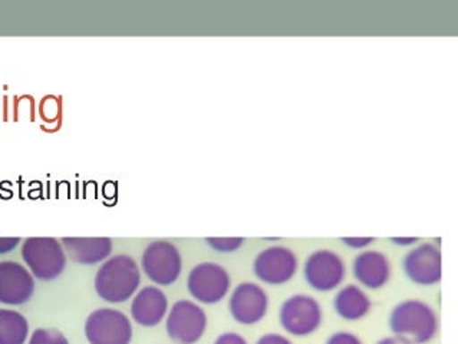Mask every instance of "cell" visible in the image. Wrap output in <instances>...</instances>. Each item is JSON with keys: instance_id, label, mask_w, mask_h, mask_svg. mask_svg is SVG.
I'll return each mask as SVG.
<instances>
[{"instance_id": "1", "label": "cell", "mask_w": 458, "mask_h": 344, "mask_svg": "<svg viewBox=\"0 0 458 344\" xmlns=\"http://www.w3.org/2000/svg\"><path fill=\"white\" fill-rule=\"evenodd\" d=\"M94 286L106 303H125L134 298L141 286V270L131 256L118 254L104 261L95 275Z\"/></svg>"}, {"instance_id": "2", "label": "cell", "mask_w": 458, "mask_h": 344, "mask_svg": "<svg viewBox=\"0 0 458 344\" xmlns=\"http://www.w3.org/2000/svg\"><path fill=\"white\" fill-rule=\"evenodd\" d=\"M388 326L393 336L401 337L411 344H427L436 339L440 323L436 310L428 303L408 298L393 308Z\"/></svg>"}, {"instance_id": "3", "label": "cell", "mask_w": 458, "mask_h": 344, "mask_svg": "<svg viewBox=\"0 0 458 344\" xmlns=\"http://www.w3.org/2000/svg\"><path fill=\"white\" fill-rule=\"evenodd\" d=\"M21 253L33 277L42 281L58 279L65 270V250L55 237H30L23 241Z\"/></svg>"}, {"instance_id": "4", "label": "cell", "mask_w": 458, "mask_h": 344, "mask_svg": "<svg viewBox=\"0 0 458 344\" xmlns=\"http://www.w3.org/2000/svg\"><path fill=\"white\" fill-rule=\"evenodd\" d=\"M279 323L291 336H312L324 323V308L310 294H293L280 305Z\"/></svg>"}, {"instance_id": "5", "label": "cell", "mask_w": 458, "mask_h": 344, "mask_svg": "<svg viewBox=\"0 0 458 344\" xmlns=\"http://www.w3.org/2000/svg\"><path fill=\"white\" fill-rule=\"evenodd\" d=\"M141 268L147 279L156 286H173L182 275V253L175 244L165 239H156L142 253Z\"/></svg>"}, {"instance_id": "6", "label": "cell", "mask_w": 458, "mask_h": 344, "mask_svg": "<svg viewBox=\"0 0 458 344\" xmlns=\"http://www.w3.org/2000/svg\"><path fill=\"white\" fill-rule=\"evenodd\" d=\"M208 315L199 303L191 300L175 301L168 308L165 331L175 344H196L208 330Z\"/></svg>"}, {"instance_id": "7", "label": "cell", "mask_w": 458, "mask_h": 344, "mask_svg": "<svg viewBox=\"0 0 458 344\" xmlns=\"http://www.w3.org/2000/svg\"><path fill=\"white\" fill-rule=\"evenodd\" d=\"M232 277L222 264L204 261L194 265L187 277L190 296L201 305H217L229 294Z\"/></svg>"}, {"instance_id": "8", "label": "cell", "mask_w": 458, "mask_h": 344, "mask_svg": "<svg viewBox=\"0 0 458 344\" xmlns=\"http://www.w3.org/2000/svg\"><path fill=\"white\" fill-rule=\"evenodd\" d=\"M303 277L308 286L318 293L338 290L346 279L345 260L336 251H313L303 264Z\"/></svg>"}, {"instance_id": "9", "label": "cell", "mask_w": 458, "mask_h": 344, "mask_svg": "<svg viewBox=\"0 0 458 344\" xmlns=\"http://www.w3.org/2000/svg\"><path fill=\"white\" fill-rule=\"evenodd\" d=\"M132 334L131 320L117 308H98L85 322V336L89 344H130Z\"/></svg>"}, {"instance_id": "10", "label": "cell", "mask_w": 458, "mask_h": 344, "mask_svg": "<svg viewBox=\"0 0 458 344\" xmlns=\"http://www.w3.org/2000/svg\"><path fill=\"white\" fill-rule=\"evenodd\" d=\"M299 270L295 251L284 246H270L256 256L253 273L256 279L267 286H284L289 283Z\"/></svg>"}, {"instance_id": "11", "label": "cell", "mask_w": 458, "mask_h": 344, "mask_svg": "<svg viewBox=\"0 0 458 344\" xmlns=\"http://www.w3.org/2000/svg\"><path fill=\"white\" fill-rule=\"evenodd\" d=\"M403 270L407 279L417 286H437L443 279L440 248L433 243L414 246L403 258Z\"/></svg>"}, {"instance_id": "12", "label": "cell", "mask_w": 458, "mask_h": 344, "mask_svg": "<svg viewBox=\"0 0 458 344\" xmlns=\"http://www.w3.org/2000/svg\"><path fill=\"white\" fill-rule=\"evenodd\" d=\"M229 312L242 326H255L269 312V296L262 286L251 281L237 284L230 294Z\"/></svg>"}, {"instance_id": "13", "label": "cell", "mask_w": 458, "mask_h": 344, "mask_svg": "<svg viewBox=\"0 0 458 344\" xmlns=\"http://www.w3.org/2000/svg\"><path fill=\"white\" fill-rule=\"evenodd\" d=\"M35 293L32 273L16 261H0V303L22 306Z\"/></svg>"}, {"instance_id": "14", "label": "cell", "mask_w": 458, "mask_h": 344, "mask_svg": "<svg viewBox=\"0 0 458 344\" xmlns=\"http://www.w3.org/2000/svg\"><path fill=\"white\" fill-rule=\"evenodd\" d=\"M352 274L362 289L381 290L391 280L393 265L382 251L364 250L353 258Z\"/></svg>"}, {"instance_id": "15", "label": "cell", "mask_w": 458, "mask_h": 344, "mask_svg": "<svg viewBox=\"0 0 458 344\" xmlns=\"http://www.w3.org/2000/svg\"><path fill=\"white\" fill-rule=\"evenodd\" d=\"M168 298L160 287L146 286L135 293L131 301V317L142 327H156L168 313Z\"/></svg>"}, {"instance_id": "16", "label": "cell", "mask_w": 458, "mask_h": 344, "mask_svg": "<svg viewBox=\"0 0 458 344\" xmlns=\"http://www.w3.org/2000/svg\"><path fill=\"white\" fill-rule=\"evenodd\" d=\"M61 243L65 254L77 264H98L113 253V239L109 237H64Z\"/></svg>"}, {"instance_id": "17", "label": "cell", "mask_w": 458, "mask_h": 344, "mask_svg": "<svg viewBox=\"0 0 458 344\" xmlns=\"http://www.w3.org/2000/svg\"><path fill=\"white\" fill-rule=\"evenodd\" d=\"M371 298L357 284L339 287L335 294L334 310L345 322H360L371 312Z\"/></svg>"}, {"instance_id": "18", "label": "cell", "mask_w": 458, "mask_h": 344, "mask_svg": "<svg viewBox=\"0 0 458 344\" xmlns=\"http://www.w3.org/2000/svg\"><path fill=\"white\" fill-rule=\"evenodd\" d=\"M30 323L22 313L0 308V344H25Z\"/></svg>"}, {"instance_id": "19", "label": "cell", "mask_w": 458, "mask_h": 344, "mask_svg": "<svg viewBox=\"0 0 458 344\" xmlns=\"http://www.w3.org/2000/svg\"><path fill=\"white\" fill-rule=\"evenodd\" d=\"M206 243L216 253L232 254L242 248L244 244L243 237H208Z\"/></svg>"}, {"instance_id": "20", "label": "cell", "mask_w": 458, "mask_h": 344, "mask_svg": "<svg viewBox=\"0 0 458 344\" xmlns=\"http://www.w3.org/2000/svg\"><path fill=\"white\" fill-rule=\"evenodd\" d=\"M28 344H70L63 331L56 329H37Z\"/></svg>"}, {"instance_id": "21", "label": "cell", "mask_w": 458, "mask_h": 344, "mask_svg": "<svg viewBox=\"0 0 458 344\" xmlns=\"http://www.w3.org/2000/svg\"><path fill=\"white\" fill-rule=\"evenodd\" d=\"M325 344H364V341L360 340V337L352 331L341 330V331H336V333L327 337Z\"/></svg>"}, {"instance_id": "22", "label": "cell", "mask_w": 458, "mask_h": 344, "mask_svg": "<svg viewBox=\"0 0 458 344\" xmlns=\"http://www.w3.org/2000/svg\"><path fill=\"white\" fill-rule=\"evenodd\" d=\"M341 241L348 248L364 251L365 248L374 244L375 239L374 237H344Z\"/></svg>"}, {"instance_id": "23", "label": "cell", "mask_w": 458, "mask_h": 344, "mask_svg": "<svg viewBox=\"0 0 458 344\" xmlns=\"http://www.w3.org/2000/svg\"><path fill=\"white\" fill-rule=\"evenodd\" d=\"M256 344H293V341L284 334L266 333L256 341Z\"/></svg>"}, {"instance_id": "24", "label": "cell", "mask_w": 458, "mask_h": 344, "mask_svg": "<svg viewBox=\"0 0 458 344\" xmlns=\"http://www.w3.org/2000/svg\"><path fill=\"white\" fill-rule=\"evenodd\" d=\"M213 344H249L242 334L234 333V331H227V333L220 334Z\"/></svg>"}, {"instance_id": "25", "label": "cell", "mask_w": 458, "mask_h": 344, "mask_svg": "<svg viewBox=\"0 0 458 344\" xmlns=\"http://www.w3.org/2000/svg\"><path fill=\"white\" fill-rule=\"evenodd\" d=\"M21 237H0V256L9 254L21 244Z\"/></svg>"}, {"instance_id": "26", "label": "cell", "mask_w": 458, "mask_h": 344, "mask_svg": "<svg viewBox=\"0 0 458 344\" xmlns=\"http://www.w3.org/2000/svg\"><path fill=\"white\" fill-rule=\"evenodd\" d=\"M389 241L395 244V246L412 247L419 243L420 239H417V237H393Z\"/></svg>"}, {"instance_id": "27", "label": "cell", "mask_w": 458, "mask_h": 344, "mask_svg": "<svg viewBox=\"0 0 458 344\" xmlns=\"http://www.w3.org/2000/svg\"><path fill=\"white\" fill-rule=\"evenodd\" d=\"M375 344H411L410 341L404 340V339H401V337L396 336H388L384 337L381 340L377 341Z\"/></svg>"}]
</instances>
